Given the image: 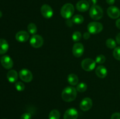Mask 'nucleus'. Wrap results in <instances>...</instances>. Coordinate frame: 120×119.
Masks as SVG:
<instances>
[{
  "instance_id": "18",
  "label": "nucleus",
  "mask_w": 120,
  "mask_h": 119,
  "mask_svg": "<svg viewBox=\"0 0 120 119\" xmlns=\"http://www.w3.org/2000/svg\"><path fill=\"white\" fill-rule=\"evenodd\" d=\"M9 44L7 41L4 38H0V54H4L8 51Z\"/></svg>"
},
{
  "instance_id": "28",
  "label": "nucleus",
  "mask_w": 120,
  "mask_h": 119,
  "mask_svg": "<svg viewBox=\"0 0 120 119\" xmlns=\"http://www.w3.org/2000/svg\"><path fill=\"white\" fill-rule=\"evenodd\" d=\"M95 61H96V63H98V64H103L105 61V57L104 55L100 54L96 57V60Z\"/></svg>"
},
{
  "instance_id": "31",
  "label": "nucleus",
  "mask_w": 120,
  "mask_h": 119,
  "mask_svg": "<svg viewBox=\"0 0 120 119\" xmlns=\"http://www.w3.org/2000/svg\"><path fill=\"white\" fill-rule=\"evenodd\" d=\"M90 33L89 32H85L84 33V35H83V38H84V39H89V38H90Z\"/></svg>"
},
{
  "instance_id": "14",
  "label": "nucleus",
  "mask_w": 120,
  "mask_h": 119,
  "mask_svg": "<svg viewBox=\"0 0 120 119\" xmlns=\"http://www.w3.org/2000/svg\"><path fill=\"white\" fill-rule=\"evenodd\" d=\"M76 9L82 12H86L90 8V4L86 0H81L76 4Z\"/></svg>"
},
{
  "instance_id": "2",
  "label": "nucleus",
  "mask_w": 120,
  "mask_h": 119,
  "mask_svg": "<svg viewBox=\"0 0 120 119\" xmlns=\"http://www.w3.org/2000/svg\"><path fill=\"white\" fill-rule=\"evenodd\" d=\"M74 12L75 8L73 4L70 3L65 4L61 8L60 15L64 19H70L72 17Z\"/></svg>"
},
{
  "instance_id": "9",
  "label": "nucleus",
  "mask_w": 120,
  "mask_h": 119,
  "mask_svg": "<svg viewBox=\"0 0 120 119\" xmlns=\"http://www.w3.org/2000/svg\"><path fill=\"white\" fill-rule=\"evenodd\" d=\"M41 12L42 16L46 19L51 18L53 15L52 8L48 4H44L41 7Z\"/></svg>"
},
{
  "instance_id": "22",
  "label": "nucleus",
  "mask_w": 120,
  "mask_h": 119,
  "mask_svg": "<svg viewBox=\"0 0 120 119\" xmlns=\"http://www.w3.org/2000/svg\"><path fill=\"white\" fill-rule=\"evenodd\" d=\"M72 21L76 24H82L84 22V18L81 15H76L72 18Z\"/></svg>"
},
{
  "instance_id": "19",
  "label": "nucleus",
  "mask_w": 120,
  "mask_h": 119,
  "mask_svg": "<svg viewBox=\"0 0 120 119\" xmlns=\"http://www.w3.org/2000/svg\"><path fill=\"white\" fill-rule=\"evenodd\" d=\"M68 81L69 84L72 86L77 85L79 83L78 77L75 74H70L68 77Z\"/></svg>"
},
{
  "instance_id": "37",
  "label": "nucleus",
  "mask_w": 120,
  "mask_h": 119,
  "mask_svg": "<svg viewBox=\"0 0 120 119\" xmlns=\"http://www.w3.org/2000/svg\"><path fill=\"white\" fill-rule=\"evenodd\" d=\"M2 12L1 11V10H0V18H1V17H2Z\"/></svg>"
},
{
  "instance_id": "12",
  "label": "nucleus",
  "mask_w": 120,
  "mask_h": 119,
  "mask_svg": "<svg viewBox=\"0 0 120 119\" xmlns=\"http://www.w3.org/2000/svg\"><path fill=\"white\" fill-rule=\"evenodd\" d=\"M78 116V111L75 108H70L64 113L63 119H77Z\"/></svg>"
},
{
  "instance_id": "34",
  "label": "nucleus",
  "mask_w": 120,
  "mask_h": 119,
  "mask_svg": "<svg viewBox=\"0 0 120 119\" xmlns=\"http://www.w3.org/2000/svg\"><path fill=\"white\" fill-rule=\"evenodd\" d=\"M116 42H117V43H118V44H120V33L118 34V35H117V36H116Z\"/></svg>"
},
{
  "instance_id": "38",
  "label": "nucleus",
  "mask_w": 120,
  "mask_h": 119,
  "mask_svg": "<svg viewBox=\"0 0 120 119\" xmlns=\"http://www.w3.org/2000/svg\"></svg>"
},
{
  "instance_id": "30",
  "label": "nucleus",
  "mask_w": 120,
  "mask_h": 119,
  "mask_svg": "<svg viewBox=\"0 0 120 119\" xmlns=\"http://www.w3.org/2000/svg\"><path fill=\"white\" fill-rule=\"evenodd\" d=\"M111 119H120V113H114L111 115Z\"/></svg>"
},
{
  "instance_id": "24",
  "label": "nucleus",
  "mask_w": 120,
  "mask_h": 119,
  "mask_svg": "<svg viewBox=\"0 0 120 119\" xmlns=\"http://www.w3.org/2000/svg\"><path fill=\"white\" fill-rule=\"evenodd\" d=\"M87 89V85L84 82H81L77 85L76 90L79 92H84Z\"/></svg>"
},
{
  "instance_id": "15",
  "label": "nucleus",
  "mask_w": 120,
  "mask_h": 119,
  "mask_svg": "<svg viewBox=\"0 0 120 119\" xmlns=\"http://www.w3.org/2000/svg\"><path fill=\"white\" fill-rule=\"evenodd\" d=\"M29 38V34L25 30H21L16 33L15 38L16 40L21 43H24L28 41Z\"/></svg>"
},
{
  "instance_id": "27",
  "label": "nucleus",
  "mask_w": 120,
  "mask_h": 119,
  "mask_svg": "<svg viewBox=\"0 0 120 119\" xmlns=\"http://www.w3.org/2000/svg\"><path fill=\"white\" fill-rule=\"evenodd\" d=\"M113 56L117 60L120 61V47H117L113 51Z\"/></svg>"
},
{
  "instance_id": "1",
  "label": "nucleus",
  "mask_w": 120,
  "mask_h": 119,
  "mask_svg": "<svg viewBox=\"0 0 120 119\" xmlns=\"http://www.w3.org/2000/svg\"><path fill=\"white\" fill-rule=\"evenodd\" d=\"M77 96V90L73 86H67L62 91V98L64 102H71Z\"/></svg>"
},
{
  "instance_id": "6",
  "label": "nucleus",
  "mask_w": 120,
  "mask_h": 119,
  "mask_svg": "<svg viewBox=\"0 0 120 119\" xmlns=\"http://www.w3.org/2000/svg\"><path fill=\"white\" fill-rule=\"evenodd\" d=\"M20 79L25 82H30L33 79V75L29 70L23 68L19 72Z\"/></svg>"
},
{
  "instance_id": "17",
  "label": "nucleus",
  "mask_w": 120,
  "mask_h": 119,
  "mask_svg": "<svg viewBox=\"0 0 120 119\" xmlns=\"http://www.w3.org/2000/svg\"><path fill=\"white\" fill-rule=\"evenodd\" d=\"M7 79L8 81L11 83H15L17 80L18 77V72L15 70H9L8 72L7 75Z\"/></svg>"
},
{
  "instance_id": "13",
  "label": "nucleus",
  "mask_w": 120,
  "mask_h": 119,
  "mask_svg": "<svg viewBox=\"0 0 120 119\" xmlns=\"http://www.w3.org/2000/svg\"><path fill=\"white\" fill-rule=\"evenodd\" d=\"M107 12L109 17L113 19L118 18L120 16V10L115 6H111L109 7L107 9Z\"/></svg>"
},
{
  "instance_id": "4",
  "label": "nucleus",
  "mask_w": 120,
  "mask_h": 119,
  "mask_svg": "<svg viewBox=\"0 0 120 119\" xmlns=\"http://www.w3.org/2000/svg\"><path fill=\"white\" fill-rule=\"evenodd\" d=\"M103 29V26L100 22H90L87 26V30L90 34H98L100 33Z\"/></svg>"
},
{
  "instance_id": "11",
  "label": "nucleus",
  "mask_w": 120,
  "mask_h": 119,
  "mask_svg": "<svg viewBox=\"0 0 120 119\" xmlns=\"http://www.w3.org/2000/svg\"><path fill=\"white\" fill-rule=\"evenodd\" d=\"M93 101L90 98H85L81 101L80 103V108L84 112L89 110L92 107Z\"/></svg>"
},
{
  "instance_id": "5",
  "label": "nucleus",
  "mask_w": 120,
  "mask_h": 119,
  "mask_svg": "<svg viewBox=\"0 0 120 119\" xmlns=\"http://www.w3.org/2000/svg\"><path fill=\"white\" fill-rule=\"evenodd\" d=\"M81 65L84 71H91L96 67V62L91 58H85L82 61Z\"/></svg>"
},
{
  "instance_id": "21",
  "label": "nucleus",
  "mask_w": 120,
  "mask_h": 119,
  "mask_svg": "<svg viewBox=\"0 0 120 119\" xmlns=\"http://www.w3.org/2000/svg\"><path fill=\"white\" fill-rule=\"evenodd\" d=\"M27 29H28V31L29 33L34 35H35L38 31L37 26H36V24L34 23H29L28 25Z\"/></svg>"
},
{
  "instance_id": "29",
  "label": "nucleus",
  "mask_w": 120,
  "mask_h": 119,
  "mask_svg": "<svg viewBox=\"0 0 120 119\" xmlns=\"http://www.w3.org/2000/svg\"><path fill=\"white\" fill-rule=\"evenodd\" d=\"M21 119H32V114L30 113H25L22 114Z\"/></svg>"
},
{
  "instance_id": "7",
  "label": "nucleus",
  "mask_w": 120,
  "mask_h": 119,
  "mask_svg": "<svg viewBox=\"0 0 120 119\" xmlns=\"http://www.w3.org/2000/svg\"><path fill=\"white\" fill-rule=\"evenodd\" d=\"M30 44L34 48H39L43 44V38L39 35H34L30 39Z\"/></svg>"
},
{
  "instance_id": "8",
  "label": "nucleus",
  "mask_w": 120,
  "mask_h": 119,
  "mask_svg": "<svg viewBox=\"0 0 120 119\" xmlns=\"http://www.w3.org/2000/svg\"><path fill=\"white\" fill-rule=\"evenodd\" d=\"M84 51V46L81 43H76L73 46L72 52L75 57H80L83 56Z\"/></svg>"
},
{
  "instance_id": "16",
  "label": "nucleus",
  "mask_w": 120,
  "mask_h": 119,
  "mask_svg": "<svg viewBox=\"0 0 120 119\" xmlns=\"http://www.w3.org/2000/svg\"><path fill=\"white\" fill-rule=\"evenodd\" d=\"M96 75L100 78H104L107 75V70L103 65H99L96 69Z\"/></svg>"
},
{
  "instance_id": "25",
  "label": "nucleus",
  "mask_w": 120,
  "mask_h": 119,
  "mask_svg": "<svg viewBox=\"0 0 120 119\" xmlns=\"http://www.w3.org/2000/svg\"><path fill=\"white\" fill-rule=\"evenodd\" d=\"M82 34L80 32L76 31L73 33L72 35V39L75 42H77L80 41L82 38Z\"/></svg>"
},
{
  "instance_id": "23",
  "label": "nucleus",
  "mask_w": 120,
  "mask_h": 119,
  "mask_svg": "<svg viewBox=\"0 0 120 119\" xmlns=\"http://www.w3.org/2000/svg\"><path fill=\"white\" fill-rule=\"evenodd\" d=\"M116 41L112 38H109L106 40L105 42V45L108 48L110 49H113L116 47Z\"/></svg>"
},
{
  "instance_id": "35",
  "label": "nucleus",
  "mask_w": 120,
  "mask_h": 119,
  "mask_svg": "<svg viewBox=\"0 0 120 119\" xmlns=\"http://www.w3.org/2000/svg\"><path fill=\"white\" fill-rule=\"evenodd\" d=\"M115 1L116 0H106V2L109 5H112L114 4Z\"/></svg>"
},
{
  "instance_id": "36",
  "label": "nucleus",
  "mask_w": 120,
  "mask_h": 119,
  "mask_svg": "<svg viewBox=\"0 0 120 119\" xmlns=\"http://www.w3.org/2000/svg\"><path fill=\"white\" fill-rule=\"evenodd\" d=\"M116 26L117 27V28L120 29V18L118 19L117 20V21H116Z\"/></svg>"
},
{
  "instance_id": "33",
  "label": "nucleus",
  "mask_w": 120,
  "mask_h": 119,
  "mask_svg": "<svg viewBox=\"0 0 120 119\" xmlns=\"http://www.w3.org/2000/svg\"><path fill=\"white\" fill-rule=\"evenodd\" d=\"M89 2L91 6L96 5V4L97 3V0H89Z\"/></svg>"
},
{
  "instance_id": "3",
  "label": "nucleus",
  "mask_w": 120,
  "mask_h": 119,
  "mask_svg": "<svg viewBox=\"0 0 120 119\" xmlns=\"http://www.w3.org/2000/svg\"><path fill=\"white\" fill-rule=\"evenodd\" d=\"M89 15L91 19L94 20H99L103 18V10L100 6L93 5L91 6L89 10Z\"/></svg>"
},
{
  "instance_id": "26",
  "label": "nucleus",
  "mask_w": 120,
  "mask_h": 119,
  "mask_svg": "<svg viewBox=\"0 0 120 119\" xmlns=\"http://www.w3.org/2000/svg\"><path fill=\"white\" fill-rule=\"evenodd\" d=\"M15 86L16 90L18 91H19V92H22V91H24L25 89V85L21 82H16L15 84Z\"/></svg>"
},
{
  "instance_id": "10",
  "label": "nucleus",
  "mask_w": 120,
  "mask_h": 119,
  "mask_svg": "<svg viewBox=\"0 0 120 119\" xmlns=\"http://www.w3.org/2000/svg\"><path fill=\"white\" fill-rule=\"evenodd\" d=\"M0 60H1V65L4 68L7 69V70H10L14 65V63H13L12 58L9 56H7V55L2 56Z\"/></svg>"
},
{
  "instance_id": "32",
  "label": "nucleus",
  "mask_w": 120,
  "mask_h": 119,
  "mask_svg": "<svg viewBox=\"0 0 120 119\" xmlns=\"http://www.w3.org/2000/svg\"><path fill=\"white\" fill-rule=\"evenodd\" d=\"M73 22L72 19H68L66 21V24L69 27H71L73 26Z\"/></svg>"
},
{
  "instance_id": "20",
  "label": "nucleus",
  "mask_w": 120,
  "mask_h": 119,
  "mask_svg": "<svg viewBox=\"0 0 120 119\" xmlns=\"http://www.w3.org/2000/svg\"><path fill=\"white\" fill-rule=\"evenodd\" d=\"M60 117V113L59 111L57 110H52L49 113V119H59Z\"/></svg>"
}]
</instances>
